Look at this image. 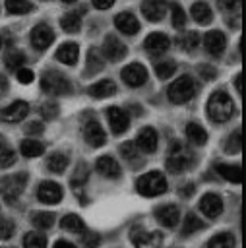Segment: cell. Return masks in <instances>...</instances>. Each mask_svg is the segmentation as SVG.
<instances>
[{
	"label": "cell",
	"mask_w": 246,
	"mask_h": 248,
	"mask_svg": "<svg viewBox=\"0 0 246 248\" xmlns=\"http://www.w3.org/2000/svg\"><path fill=\"white\" fill-rule=\"evenodd\" d=\"M234 112V103L225 91H215L211 93L207 101V114L213 122H227Z\"/></svg>",
	"instance_id": "1"
},
{
	"label": "cell",
	"mask_w": 246,
	"mask_h": 248,
	"mask_svg": "<svg viewBox=\"0 0 246 248\" xmlns=\"http://www.w3.org/2000/svg\"><path fill=\"white\" fill-rule=\"evenodd\" d=\"M167 178L159 172V170H151V172H145L143 176L138 178L136 182V188L141 196L145 198H155L159 194H165L167 192Z\"/></svg>",
	"instance_id": "2"
},
{
	"label": "cell",
	"mask_w": 246,
	"mask_h": 248,
	"mask_svg": "<svg viewBox=\"0 0 246 248\" xmlns=\"http://www.w3.org/2000/svg\"><path fill=\"white\" fill-rule=\"evenodd\" d=\"M196 93V83L190 76H180L176 78L169 89H167V95H169V101L174 103V105H184L188 103Z\"/></svg>",
	"instance_id": "3"
},
{
	"label": "cell",
	"mask_w": 246,
	"mask_h": 248,
	"mask_svg": "<svg viewBox=\"0 0 246 248\" xmlns=\"http://www.w3.org/2000/svg\"><path fill=\"white\" fill-rule=\"evenodd\" d=\"M41 87H43V91L52 93V95H68V93L72 91L70 81H68L62 74H58V72H54V70L45 72V74L41 76Z\"/></svg>",
	"instance_id": "4"
},
{
	"label": "cell",
	"mask_w": 246,
	"mask_h": 248,
	"mask_svg": "<svg viewBox=\"0 0 246 248\" xmlns=\"http://www.w3.org/2000/svg\"><path fill=\"white\" fill-rule=\"evenodd\" d=\"M25 182H27V176H25V174H12V176H6V178L2 180V186H0L2 198H4L8 203H14V202L19 198V194L23 192Z\"/></svg>",
	"instance_id": "5"
},
{
	"label": "cell",
	"mask_w": 246,
	"mask_h": 248,
	"mask_svg": "<svg viewBox=\"0 0 246 248\" xmlns=\"http://www.w3.org/2000/svg\"><path fill=\"white\" fill-rule=\"evenodd\" d=\"M190 165H192V153H188L180 143H176V145L170 149V153H169L167 169H169L172 174H180V172H184Z\"/></svg>",
	"instance_id": "6"
},
{
	"label": "cell",
	"mask_w": 246,
	"mask_h": 248,
	"mask_svg": "<svg viewBox=\"0 0 246 248\" xmlns=\"http://www.w3.org/2000/svg\"><path fill=\"white\" fill-rule=\"evenodd\" d=\"M81 130H83V138H85V141H87L91 147H101V145H105V141H107V134H105V130L101 128V124H99L97 120H93V118L85 120Z\"/></svg>",
	"instance_id": "7"
},
{
	"label": "cell",
	"mask_w": 246,
	"mask_h": 248,
	"mask_svg": "<svg viewBox=\"0 0 246 248\" xmlns=\"http://www.w3.org/2000/svg\"><path fill=\"white\" fill-rule=\"evenodd\" d=\"M52 41H54V33H52V27L50 25L39 23V25H35L31 29V45L37 50H46Z\"/></svg>",
	"instance_id": "8"
},
{
	"label": "cell",
	"mask_w": 246,
	"mask_h": 248,
	"mask_svg": "<svg viewBox=\"0 0 246 248\" xmlns=\"http://www.w3.org/2000/svg\"><path fill=\"white\" fill-rule=\"evenodd\" d=\"M122 79L130 85V87H139L147 81V70L143 64L139 62H132L126 68H122Z\"/></svg>",
	"instance_id": "9"
},
{
	"label": "cell",
	"mask_w": 246,
	"mask_h": 248,
	"mask_svg": "<svg viewBox=\"0 0 246 248\" xmlns=\"http://www.w3.org/2000/svg\"><path fill=\"white\" fill-rule=\"evenodd\" d=\"M103 52H105V56H107L108 60L116 62V60H122V58L126 56L128 48H126V45H124L118 37L107 35V37H105V43H103Z\"/></svg>",
	"instance_id": "10"
},
{
	"label": "cell",
	"mask_w": 246,
	"mask_h": 248,
	"mask_svg": "<svg viewBox=\"0 0 246 248\" xmlns=\"http://www.w3.org/2000/svg\"><path fill=\"white\" fill-rule=\"evenodd\" d=\"M107 118H108L112 134H124L130 126V118L120 107H108L107 108Z\"/></svg>",
	"instance_id": "11"
},
{
	"label": "cell",
	"mask_w": 246,
	"mask_h": 248,
	"mask_svg": "<svg viewBox=\"0 0 246 248\" xmlns=\"http://www.w3.org/2000/svg\"><path fill=\"white\" fill-rule=\"evenodd\" d=\"M200 209H201V213L205 217L215 219V217H219L223 213V200L217 194H213V192L203 194L201 200H200Z\"/></svg>",
	"instance_id": "12"
},
{
	"label": "cell",
	"mask_w": 246,
	"mask_h": 248,
	"mask_svg": "<svg viewBox=\"0 0 246 248\" xmlns=\"http://www.w3.org/2000/svg\"><path fill=\"white\" fill-rule=\"evenodd\" d=\"M27 112H29V105L25 101H14L6 108H0V120H4V122H19V120H23L27 116Z\"/></svg>",
	"instance_id": "13"
},
{
	"label": "cell",
	"mask_w": 246,
	"mask_h": 248,
	"mask_svg": "<svg viewBox=\"0 0 246 248\" xmlns=\"http://www.w3.org/2000/svg\"><path fill=\"white\" fill-rule=\"evenodd\" d=\"M37 198L43 203H58L62 200V188L56 182L45 180V182H41V186L37 190Z\"/></svg>",
	"instance_id": "14"
},
{
	"label": "cell",
	"mask_w": 246,
	"mask_h": 248,
	"mask_svg": "<svg viewBox=\"0 0 246 248\" xmlns=\"http://www.w3.org/2000/svg\"><path fill=\"white\" fill-rule=\"evenodd\" d=\"M132 240L136 244V248H161L163 244V236L159 232H145V231H136L132 232Z\"/></svg>",
	"instance_id": "15"
},
{
	"label": "cell",
	"mask_w": 246,
	"mask_h": 248,
	"mask_svg": "<svg viewBox=\"0 0 246 248\" xmlns=\"http://www.w3.org/2000/svg\"><path fill=\"white\" fill-rule=\"evenodd\" d=\"M114 25L118 31H122L124 35H136L139 31V21L134 14L130 12H120L116 17H114Z\"/></svg>",
	"instance_id": "16"
},
{
	"label": "cell",
	"mask_w": 246,
	"mask_h": 248,
	"mask_svg": "<svg viewBox=\"0 0 246 248\" xmlns=\"http://www.w3.org/2000/svg\"><path fill=\"white\" fill-rule=\"evenodd\" d=\"M225 45H227V39L221 31H207L203 37V46L211 56H219L225 50Z\"/></svg>",
	"instance_id": "17"
},
{
	"label": "cell",
	"mask_w": 246,
	"mask_h": 248,
	"mask_svg": "<svg viewBox=\"0 0 246 248\" xmlns=\"http://www.w3.org/2000/svg\"><path fill=\"white\" fill-rule=\"evenodd\" d=\"M141 12L149 21H161L167 12V2L165 0H143Z\"/></svg>",
	"instance_id": "18"
},
{
	"label": "cell",
	"mask_w": 246,
	"mask_h": 248,
	"mask_svg": "<svg viewBox=\"0 0 246 248\" xmlns=\"http://www.w3.org/2000/svg\"><path fill=\"white\" fill-rule=\"evenodd\" d=\"M143 46H145L151 54H161V52L169 50L170 39H169L165 33H151V35H147V39L143 41Z\"/></svg>",
	"instance_id": "19"
},
{
	"label": "cell",
	"mask_w": 246,
	"mask_h": 248,
	"mask_svg": "<svg viewBox=\"0 0 246 248\" xmlns=\"http://www.w3.org/2000/svg\"><path fill=\"white\" fill-rule=\"evenodd\" d=\"M157 141H159V138H157V132L153 130V128H143V130H139V134H138V140H136V145L143 151V153H153L155 149H157Z\"/></svg>",
	"instance_id": "20"
},
{
	"label": "cell",
	"mask_w": 246,
	"mask_h": 248,
	"mask_svg": "<svg viewBox=\"0 0 246 248\" xmlns=\"http://www.w3.org/2000/svg\"><path fill=\"white\" fill-rule=\"evenodd\" d=\"M155 217H157V221L163 225V227H174L176 223H178V217H180V211H178V207L176 205H172V203H169V205H163V207H159L157 211H155Z\"/></svg>",
	"instance_id": "21"
},
{
	"label": "cell",
	"mask_w": 246,
	"mask_h": 248,
	"mask_svg": "<svg viewBox=\"0 0 246 248\" xmlns=\"http://www.w3.org/2000/svg\"><path fill=\"white\" fill-rule=\"evenodd\" d=\"M97 170L99 174L107 176V178H118L120 176V165L110 157V155H103L97 159Z\"/></svg>",
	"instance_id": "22"
},
{
	"label": "cell",
	"mask_w": 246,
	"mask_h": 248,
	"mask_svg": "<svg viewBox=\"0 0 246 248\" xmlns=\"http://www.w3.org/2000/svg\"><path fill=\"white\" fill-rule=\"evenodd\" d=\"M77 56H79V48L76 43H64L58 50H56V58L68 66H74L77 62Z\"/></svg>",
	"instance_id": "23"
},
{
	"label": "cell",
	"mask_w": 246,
	"mask_h": 248,
	"mask_svg": "<svg viewBox=\"0 0 246 248\" xmlns=\"http://www.w3.org/2000/svg\"><path fill=\"white\" fill-rule=\"evenodd\" d=\"M114 91H116V85L110 79H101V81H97V83H93L89 87V95L95 97V99L110 97V95H114Z\"/></svg>",
	"instance_id": "24"
},
{
	"label": "cell",
	"mask_w": 246,
	"mask_h": 248,
	"mask_svg": "<svg viewBox=\"0 0 246 248\" xmlns=\"http://www.w3.org/2000/svg\"><path fill=\"white\" fill-rule=\"evenodd\" d=\"M190 14H192V17H194L198 23H201V25L211 23V19H213V12H211V8H209L205 2H196V4L192 6Z\"/></svg>",
	"instance_id": "25"
},
{
	"label": "cell",
	"mask_w": 246,
	"mask_h": 248,
	"mask_svg": "<svg viewBox=\"0 0 246 248\" xmlns=\"http://www.w3.org/2000/svg\"><path fill=\"white\" fill-rule=\"evenodd\" d=\"M215 170L229 182L232 184H240V167L238 165H227V163H217Z\"/></svg>",
	"instance_id": "26"
},
{
	"label": "cell",
	"mask_w": 246,
	"mask_h": 248,
	"mask_svg": "<svg viewBox=\"0 0 246 248\" xmlns=\"http://www.w3.org/2000/svg\"><path fill=\"white\" fill-rule=\"evenodd\" d=\"M186 136H188V140H190L192 143H196V145H203V143L207 141V132H205V128H201V126L196 124V122H190V124L186 126Z\"/></svg>",
	"instance_id": "27"
},
{
	"label": "cell",
	"mask_w": 246,
	"mask_h": 248,
	"mask_svg": "<svg viewBox=\"0 0 246 248\" xmlns=\"http://www.w3.org/2000/svg\"><path fill=\"white\" fill-rule=\"evenodd\" d=\"M19 151H21L23 157L31 159V157H39V155H43L45 145H43L41 141H37V140H23L21 145H19Z\"/></svg>",
	"instance_id": "28"
},
{
	"label": "cell",
	"mask_w": 246,
	"mask_h": 248,
	"mask_svg": "<svg viewBox=\"0 0 246 248\" xmlns=\"http://www.w3.org/2000/svg\"><path fill=\"white\" fill-rule=\"evenodd\" d=\"M60 227H62L64 231H68V232H76V234H81V232L85 231V225H83L81 217H77V215H74V213L62 217Z\"/></svg>",
	"instance_id": "29"
},
{
	"label": "cell",
	"mask_w": 246,
	"mask_h": 248,
	"mask_svg": "<svg viewBox=\"0 0 246 248\" xmlns=\"http://www.w3.org/2000/svg\"><path fill=\"white\" fill-rule=\"evenodd\" d=\"M60 25H62V29H64V31H68V33H76V31H79L81 17L77 16V12H68V14H64V16H62Z\"/></svg>",
	"instance_id": "30"
},
{
	"label": "cell",
	"mask_w": 246,
	"mask_h": 248,
	"mask_svg": "<svg viewBox=\"0 0 246 248\" xmlns=\"http://www.w3.org/2000/svg\"><path fill=\"white\" fill-rule=\"evenodd\" d=\"M6 12H10V14H27V12H31L33 10V4L29 2V0H6Z\"/></svg>",
	"instance_id": "31"
},
{
	"label": "cell",
	"mask_w": 246,
	"mask_h": 248,
	"mask_svg": "<svg viewBox=\"0 0 246 248\" xmlns=\"http://www.w3.org/2000/svg\"><path fill=\"white\" fill-rule=\"evenodd\" d=\"M207 248H234V236H232L231 232L215 234V236L207 242Z\"/></svg>",
	"instance_id": "32"
},
{
	"label": "cell",
	"mask_w": 246,
	"mask_h": 248,
	"mask_svg": "<svg viewBox=\"0 0 246 248\" xmlns=\"http://www.w3.org/2000/svg\"><path fill=\"white\" fill-rule=\"evenodd\" d=\"M46 167H48L52 172H64L66 167H68V157L62 155V153H52V155L46 159Z\"/></svg>",
	"instance_id": "33"
},
{
	"label": "cell",
	"mask_w": 246,
	"mask_h": 248,
	"mask_svg": "<svg viewBox=\"0 0 246 248\" xmlns=\"http://www.w3.org/2000/svg\"><path fill=\"white\" fill-rule=\"evenodd\" d=\"M203 227H205V223H203L200 217H196L194 213H188V215L184 217L182 234H192V232H196V231H200V229H203Z\"/></svg>",
	"instance_id": "34"
},
{
	"label": "cell",
	"mask_w": 246,
	"mask_h": 248,
	"mask_svg": "<svg viewBox=\"0 0 246 248\" xmlns=\"http://www.w3.org/2000/svg\"><path fill=\"white\" fill-rule=\"evenodd\" d=\"M25 248H46V236L41 232H27L23 236Z\"/></svg>",
	"instance_id": "35"
},
{
	"label": "cell",
	"mask_w": 246,
	"mask_h": 248,
	"mask_svg": "<svg viewBox=\"0 0 246 248\" xmlns=\"http://www.w3.org/2000/svg\"><path fill=\"white\" fill-rule=\"evenodd\" d=\"M31 221H33V225L39 227V229H50L52 223H54V215L48 213V211H37V213H33Z\"/></svg>",
	"instance_id": "36"
},
{
	"label": "cell",
	"mask_w": 246,
	"mask_h": 248,
	"mask_svg": "<svg viewBox=\"0 0 246 248\" xmlns=\"http://www.w3.org/2000/svg\"><path fill=\"white\" fill-rule=\"evenodd\" d=\"M14 163H15V151L2 141L0 143V169H8Z\"/></svg>",
	"instance_id": "37"
},
{
	"label": "cell",
	"mask_w": 246,
	"mask_h": 248,
	"mask_svg": "<svg viewBox=\"0 0 246 248\" xmlns=\"http://www.w3.org/2000/svg\"><path fill=\"white\" fill-rule=\"evenodd\" d=\"M174 70H176V64H174L172 60H165V62H157V64H155V74H157V78H161V79L170 78V76L174 74Z\"/></svg>",
	"instance_id": "38"
},
{
	"label": "cell",
	"mask_w": 246,
	"mask_h": 248,
	"mask_svg": "<svg viewBox=\"0 0 246 248\" xmlns=\"http://www.w3.org/2000/svg\"><path fill=\"white\" fill-rule=\"evenodd\" d=\"M4 62H6V66H8L10 70H17V68H21L23 62H25V54L19 52V50H12V52L6 54Z\"/></svg>",
	"instance_id": "39"
},
{
	"label": "cell",
	"mask_w": 246,
	"mask_h": 248,
	"mask_svg": "<svg viewBox=\"0 0 246 248\" xmlns=\"http://www.w3.org/2000/svg\"><path fill=\"white\" fill-rule=\"evenodd\" d=\"M103 70V60L99 56V52L95 48H91L87 52V72L89 74H95V72H101Z\"/></svg>",
	"instance_id": "40"
},
{
	"label": "cell",
	"mask_w": 246,
	"mask_h": 248,
	"mask_svg": "<svg viewBox=\"0 0 246 248\" xmlns=\"http://www.w3.org/2000/svg\"><path fill=\"white\" fill-rule=\"evenodd\" d=\"M87 174H89V170H87V165L85 163H79L77 167H76V174L72 176V186L74 188H77V186H81L85 180H87Z\"/></svg>",
	"instance_id": "41"
},
{
	"label": "cell",
	"mask_w": 246,
	"mask_h": 248,
	"mask_svg": "<svg viewBox=\"0 0 246 248\" xmlns=\"http://www.w3.org/2000/svg\"><path fill=\"white\" fill-rule=\"evenodd\" d=\"M170 12H172V25L176 29H182L186 25V14H184V10L178 4H172L170 6Z\"/></svg>",
	"instance_id": "42"
},
{
	"label": "cell",
	"mask_w": 246,
	"mask_h": 248,
	"mask_svg": "<svg viewBox=\"0 0 246 248\" xmlns=\"http://www.w3.org/2000/svg\"><path fill=\"white\" fill-rule=\"evenodd\" d=\"M198 43H200V35H198L196 31H188V33H184V35L180 37V45H182L186 50H194V48L198 46Z\"/></svg>",
	"instance_id": "43"
},
{
	"label": "cell",
	"mask_w": 246,
	"mask_h": 248,
	"mask_svg": "<svg viewBox=\"0 0 246 248\" xmlns=\"http://www.w3.org/2000/svg\"><path fill=\"white\" fill-rule=\"evenodd\" d=\"M225 149H227V153H238L240 151V130H236L229 136Z\"/></svg>",
	"instance_id": "44"
},
{
	"label": "cell",
	"mask_w": 246,
	"mask_h": 248,
	"mask_svg": "<svg viewBox=\"0 0 246 248\" xmlns=\"http://www.w3.org/2000/svg\"><path fill=\"white\" fill-rule=\"evenodd\" d=\"M41 114H43V118H46V120L56 118V116H58V105H56V103H43V105H41Z\"/></svg>",
	"instance_id": "45"
},
{
	"label": "cell",
	"mask_w": 246,
	"mask_h": 248,
	"mask_svg": "<svg viewBox=\"0 0 246 248\" xmlns=\"http://www.w3.org/2000/svg\"><path fill=\"white\" fill-rule=\"evenodd\" d=\"M14 223L10 219H0V238L2 240H8L12 234H14Z\"/></svg>",
	"instance_id": "46"
},
{
	"label": "cell",
	"mask_w": 246,
	"mask_h": 248,
	"mask_svg": "<svg viewBox=\"0 0 246 248\" xmlns=\"http://www.w3.org/2000/svg\"><path fill=\"white\" fill-rule=\"evenodd\" d=\"M81 242H83V246H85V248H97V246H99V242H101V238H99V234H97V232H83Z\"/></svg>",
	"instance_id": "47"
},
{
	"label": "cell",
	"mask_w": 246,
	"mask_h": 248,
	"mask_svg": "<svg viewBox=\"0 0 246 248\" xmlns=\"http://www.w3.org/2000/svg\"><path fill=\"white\" fill-rule=\"evenodd\" d=\"M15 76H17V81H19V83H31L33 78H35V74H33L29 68H23V66L17 68V74H15Z\"/></svg>",
	"instance_id": "48"
},
{
	"label": "cell",
	"mask_w": 246,
	"mask_h": 248,
	"mask_svg": "<svg viewBox=\"0 0 246 248\" xmlns=\"http://www.w3.org/2000/svg\"><path fill=\"white\" fill-rule=\"evenodd\" d=\"M120 153L126 157V159H136V143L134 141H126V143H122L120 145Z\"/></svg>",
	"instance_id": "49"
},
{
	"label": "cell",
	"mask_w": 246,
	"mask_h": 248,
	"mask_svg": "<svg viewBox=\"0 0 246 248\" xmlns=\"http://www.w3.org/2000/svg\"><path fill=\"white\" fill-rule=\"evenodd\" d=\"M198 72H200V76L203 78V79H215V76H217V72H215V68L213 66H200L198 68Z\"/></svg>",
	"instance_id": "50"
},
{
	"label": "cell",
	"mask_w": 246,
	"mask_h": 248,
	"mask_svg": "<svg viewBox=\"0 0 246 248\" xmlns=\"http://www.w3.org/2000/svg\"><path fill=\"white\" fill-rule=\"evenodd\" d=\"M25 134H31V136H33V134H35V136H37V134H43V124H41V122H35V120L27 122V124H25Z\"/></svg>",
	"instance_id": "51"
},
{
	"label": "cell",
	"mask_w": 246,
	"mask_h": 248,
	"mask_svg": "<svg viewBox=\"0 0 246 248\" xmlns=\"http://www.w3.org/2000/svg\"><path fill=\"white\" fill-rule=\"evenodd\" d=\"M217 2H219V6H221L223 10H232V8L238 6L240 0H217Z\"/></svg>",
	"instance_id": "52"
},
{
	"label": "cell",
	"mask_w": 246,
	"mask_h": 248,
	"mask_svg": "<svg viewBox=\"0 0 246 248\" xmlns=\"http://www.w3.org/2000/svg\"><path fill=\"white\" fill-rule=\"evenodd\" d=\"M114 4V0H93V6L99 8V10H107Z\"/></svg>",
	"instance_id": "53"
},
{
	"label": "cell",
	"mask_w": 246,
	"mask_h": 248,
	"mask_svg": "<svg viewBox=\"0 0 246 248\" xmlns=\"http://www.w3.org/2000/svg\"><path fill=\"white\" fill-rule=\"evenodd\" d=\"M52 248H76V246L72 242H68V240H56Z\"/></svg>",
	"instance_id": "54"
},
{
	"label": "cell",
	"mask_w": 246,
	"mask_h": 248,
	"mask_svg": "<svg viewBox=\"0 0 246 248\" xmlns=\"http://www.w3.org/2000/svg\"><path fill=\"white\" fill-rule=\"evenodd\" d=\"M194 194V184H186L184 188H180V196H192Z\"/></svg>",
	"instance_id": "55"
},
{
	"label": "cell",
	"mask_w": 246,
	"mask_h": 248,
	"mask_svg": "<svg viewBox=\"0 0 246 248\" xmlns=\"http://www.w3.org/2000/svg\"><path fill=\"white\" fill-rule=\"evenodd\" d=\"M8 91V79L4 76H0V95H4Z\"/></svg>",
	"instance_id": "56"
},
{
	"label": "cell",
	"mask_w": 246,
	"mask_h": 248,
	"mask_svg": "<svg viewBox=\"0 0 246 248\" xmlns=\"http://www.w3.org/2000/svg\"><path fill=\"white\" fill-rule=\"evenodd\" d=\"M240 78H242V76H240V74H238V76H236V79H234V85H236V87H238V93H240V91H242V85H240Z\"/></svg>",
	"instance_id": "57"
},
{
	"label": "cell",
	"mask_w": 246,
	"mask_h": 248,
	"mask_svg": "<svg viewBox=\"0 0 246 248\" xmlns=\"http://www.w3.org/2000/svg\"><path fill=\"white\" fill-rule=\"evenodd\" d=\"M62 2H68L70 4V2H76V0H62Z\"/></svg>",
	"instance_id": "58"
},
{
	"label": "cell",
	"mask_w": 246,
	"mask_h": 248,
	"mask_svg": "<svg viewBox=\"0 0 246 248\" xmlns=\"http://www.w3.org/2000/svg\"><path fill=\"white\" fill-rule=\"evenodd\" d=\"M0 46H2V39H0Z\"/></svg>",
	"instance_id": "59"
}]
</instances>
